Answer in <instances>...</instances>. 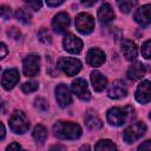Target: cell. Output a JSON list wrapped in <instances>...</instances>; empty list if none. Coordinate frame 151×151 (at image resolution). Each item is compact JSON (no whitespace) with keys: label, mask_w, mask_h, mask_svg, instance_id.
Instances as JSON below:
<instances>
[{"label":"cell","mask_w":151,"mask_h":151,"mask_svg":"<svg viewBox=\"0 0 151 151\" xmlns=\"http://www.w3.org/2000/svg\"><path fill=\"white\" fill-rule=\"evenodd\" d=\"M53 132L60 139H77L81 134V127L72 122L59 120L53 125Z\"/></svg>","instance_id":"obj_1"},{"label":"cell","mask_w":151,"mask_h":151,"mask_svg":"<svg viewBox=\"0 0 151 151\" xmlns=\"http://www.w3.org/2000/svg\"><path fill=\"white\" fill-rule=\"evenodd\" d=\"M134 110L131 106H125V107H112L107 111L106 118L107 122L111 125L114 126H120L125 124L131 117H133Z\"/></svg>","instance_id":"obj_2"},{"label":"cell","mask_w":151,"mask_h":151,"mask_svg":"<svg viewBox=\"0 0 151 151\" xmlns=\"http://www.w3.org/2000/svg\"><path fill=\"white\" fill-rule=\"evenodd\" d=\"M9 126L15 133H25L29 127V122L22 111H14L9 118Z\"/></svg>","instance_id":"obj_3"},{"label":"cell","mask_w":151,"mask_h":151,"mask_svg":"<svg viewBox=\"0 0 151 151\" xmlns=\"http://www.w3.org/2000/svg\"><path fill=\"white\" fill-rule=\"evenodd\" d=\"M40 68V57L38 54L31 53L25 57L22 61V72L26 77H34Z\"/></svg>","instance_id":"obj_4"},{"label":"cell","mask_w":151,"mask_h":151,"mask_svg":"<svg viewBox=\"0 0 151 151\" xmlns=\"http://www.w3.org/2000/svg\"><path fill=\"white\" fill-rule=\"evenodd\" d=\"M74 25L81 34H88L94 29V19L88 13H80L77 15Z\"/></svg>","instance_id":"obj_5"},{"label":"cell","mask_w":151,"mask_h":151,"mask_svg":"<svg viewBox=\"0 0 151 151\" xmlns=\"http://www.w3.org/2000/svg\"><path fill=\"white\" fill-rule=\"evenodd\" d=\"M145 131H146V125L143 122L133 123L124 131V140L126 143H133L138 140L142 136H144Z\"/></svg>","instance_id":"obj_6"},{"label":"cell","mask_w":151,"mask_h":151,"mask_svg":"<svg viewBox=\"0 0 151 151\" xmlns=\"http://www.w3.org/2000/svg\"><path fill=\"white\" fill-rule=\"evenodd\" d=\"M58 66L67 76H74V74H77L81 70L80 60H78L76 58H68V57L60 58L59 61H58Z\"/></svg>","instance_id":"obj_7"},{"label":"cell","mask_w":151,"mask_h":151,"mask_svg":"<svg viewBox=\"0 0 151 151\" xmlns=\"http://www.w3.org/2000/svg\"><path fill=\"white\" fill-rule=\"evenodd\" d=\"M63 45H64V48L72 54H78L83 50V41L72 33H67L64 37Z\"/></svg>","instance_id":"obj_8"},{"label":"cell","mask_w":151,"mask_h":151,"mask_svg":"<svg viewBox=\"0 0 151 151\" xmlns=\"http://www.w3.org/2000/svg\"><path fill=\"white\" fill-rule=\"evenodd\" d=\"M72 90L76 93L78 98L81 100H88L91 98V93L88 91V86L85 79L83 78H77L76 80L72 81Z\"/></svg>","instance_id":"obj_9"},{"label":"cell","mask_w":151,"mask_h":151,"mask_svg":"<svg viewBox=\"0 0 151 151\" xmlns=\"http://www.w3.org/2000/svg\"><path fill=\"white\" fill-rule=\"evenodd\" d=\"M136 99L140 104H146L151 100V81H142L136 90Z\"/></svg>","instance_id":"obj_10"},{"label":"cell","mask_w":151,"mask_h":151,"mask_svg":"<svg viewBox=\"0 0 151 151\" xmlns=\"http://www.w3.org/2000/svg\"><path fill=\"white\" fill-rule=\"evenodd\" d=\"M55 98H57L58 104L61 107H66L72 103V97H71L70 88L65 84H59L55 87Z\"/></svg>","instance_id":"obj_11"},{"label":"cell","mask_w":151,"mask_h":151,"mask_svg":"<svg viewBox=\"0 0 151 151\" xmlns=\"http://www.w3.org/2000/svg\"><path fill=\"white\" fill-rule=\"evenodd\" d=\"M19 81V72L15 68H9L6 70L2 74V79H1V84L2 87L5 90H11L14 87V85H17Z\"/></svg>","instance_id":"obj_12"},{"label":"cell","mask_w":151,"mask_h":151,"mask_svg":"<svg viewBox=\"0 0 151 151\" xmlns=\"http://www.w3.org/2000/svg\"><path fill=\"white\" fill-rule=\"evenodd\" d=\"M134 20L140 26H146L151 22V5H144L139 7L134 13Z\"/></svg>","instance_id":"obj_13"},{"label":"cell","mask_w":151,"mask_h":151,"mask_svg":"<svg viewBox=\"0 0 151 151\" xmlns=\"http://www.w3.org/2000/svg\"><path fill=\"white\" fill-rule=\"evenodd\" d=\"M107 94L112 99H120V98H123V97H125L127 94L126 85L122 80H116L110 85Z\"/></svg>","instance_id":"obj_14"},{"label":"cell","mask_w":151,"mask_h":151,"mask_svg":"<svg viewBox=\"0 0 151 151\" xmlns=\"http://www.w3.org/2000/svg\"><path fill=\"white\" fill-rule=\"evenodd\" d=\"M70 26V17L68 14L61 12V13H58L53 21H52V27L54 29V32L57 33H63L65 32Z\"/></svg>","instance_id":"obj_15"},{"label":"cell","mask_w":151,"mask_h":151,"mask_svg":"<svg viewBox=\"0 0 151 151\" xmlns=\"http://www.w3.org/2000/svg\"><path fill=\"white\" fill-rule=\"evenodd\" d=\"M86 61L93 67H98L105 61V53L99 48H91L86 54Z\"/></svg>","instance_id":"obj_16"},{"label":"cell","mask_w":151,"mask_h":151,"mask_svg":"<svg viewBox=\"0 0 151 151\" xmlns=\"http://www.w3.org/2000/svg\"><path fill=\"white\" fill-rule=\"evenodd\" d=\"M145 73H146V68H145V66H144L142 63H139V61L132 64V65L129 67V70H127V77H129V79H131V80L142 79V78L145 76Z\"/></svg>","instance_id":"obj_17"},{"label":"cell","mask_w":151,"mask_h":151,"mask_svg":"<svg viewBox=\"0 0 151 151\" xmlns=\"http://www.w3.org/2000/svg\"><path fill=\"white\" fill-rule=\"evenodd\" d=\"M114 18V12L110 4L104 2L98 9V19L101 24H107Z\"/></svg>","instance_id":"obj_18"},{"label":"cell","mask_w":151,"mask_h":151,"mask_svg":"<svg viewBox=\"0 0 151 151\" xmlns=\"http://www.w3.org/2000/svg\"><path fill=\"white\" fill-rule=\"evenodd\" d=\"M91 83H92L93 90L97 91V92H100V91H103L106 87L107 79L99 71H93L91 73Z\"/></svg>","instance_id":"obj_19"},{"label":"cell","mask_w":151,"mask_h":151,"mask_svg":"<svg viewBox=\"0 0 151 151\" xmlns=\"http://www.w3.org/2000/svg\"><path fill=\"white\" fill-rule=\"evenodd\" d=\"M122 52L127 60H133L137 57V46L131 40H124L122 42Z\"/></svg>","instance_id":"obj_20"},{"label":"cell","mask_w":151,"mask_h":151,"mask_svg":"<svg viewBox=\"0 0 151 151\" xmlns=\"http://www.w3.org/2000/svg\"><path fill=\"white\" fill-rule=\"evenodd\" d=\"M85 123H86V126H87L90 130H99V129H101V126H103L101 120H100L96 114H93L92 112H88V113L86 114Z\"/></svg>","instance_id":"obj_21"},{"label":"cell","mask_w":151,"mask_h":151,"mask_svg":"<svg viewBox=\"0 0 151 151\" xmlns=\"http://www.w3.org/2000/svg\"><path fill=\"white\" fill-rule=\"evenodd\" d=\"M94 151H118L114 143L110 139H101L99 140L96 146H94Z\"/></svg>","instance_id":"obj_22"},{"label":"cell","mask_w":151,"mask_h":151,"mask_svg":"<svg viewBox=\"0 0 151 151\" xmlns=\"http://www.w3.org/2000/svg\"><path fill=\"white\" fill-rule=\"evenodd\" d=\"M33 138L39 143H44L47 138V130L45 129V126L37 125L33 130Z\"/></svg>","instance_id":"obj_23"},{"label":"cell","mask_w":151,"mask_h":151,"mask_svg":"<svg viewBox=\"0 0 151 151\" xmlns=\"http://www.w3.org/2000/svg\"><path fill=\"white\" fill-rule=\"evenodd\" d=\"M15 18H17L19 21L24 22V24H28V22L31 21L32 15H31V12H29L27 8L21 7V8H19V9L15 12Z\"/></svg>","instance_id":"obj_24"},{"label":"cell","mask_w":151,"mask_h":151,"mask_svg":"<svg viewBox=\"0 0 151 151\" xmlns=\"http://www.w3.org/2000/svg\"><path fill=\"white\" fill-rule=\"evenodd\" d=\"M117 5H118V7L120 8L122 12L129 13L137 5V2L136 1H119V2H117Z\"/></svg>","instance_id":"obj_25"},{"label":"cell","mask_w":151,"mask_h":151,"mask_svg":"<svg viewBox=\"0 0 151 151\" xmlns=\"http://www.w3.org/2000/svg\"><path fill=\"white\" fill-rule=\"evenodd\" d=\"M37 88H38V83H35V81H28V83H25L21 85V90L24 93L34 92Z\"/></svg>","instance_id":"obj_26"},{"label":"cell","mask_w":151,"mask_h":151,"mask_svg":"<svg viewBox=\"0 0 151 151\" xmlns=\"http://www.w3.org/2000/svg\"><path fill=\"white\" fill-rule=\"evenodd\" d=\"M142 54L144 58L151 59V40H147L142 45Z\"/></svg>","instance_id":"obj_27"},{"label":"cell","mask_w":151,"mask_h":151,"mask_svg":"<svg viewBox=\"0 0 151 151\" xmlns=\"http://www.w3.org/2000/svg\"><path fill=\"white\" fill-rule=\"evenodd\" d=\"M39 39L42 41V42H45V44H48V42H51V34L48 33V31L47 29H45V28H41L40 31H39Z\"/></svg>","instance_id":"obj_28"},{"label":"cell","mask_w":151,"mask_h":151,"mask_svg":"<svg viewBox=\"0 0 151 151\" xmlns=\"http://www.w3.org/2000/svg\"><path fill=\"white\" fill-rule=\"evenodd\" d=\"M0 14H1V17H2L4 19H8V18H11L12 11H11V8H9L8 6L1 5V7H0Z\"/></svg>","instance_id":"obj_29"},{"label":"cell","mask_w":151,"mask_h":151,"mask_svg":"<svg viewBox=\"0 0 151 151\" xmlns=\"http://www.w3.org/2000/svg\"><path fill=\"white\" fill-rule=\"evenodd\" d=\"M138 151H151V140H145L138 146Z\"/></svg>","instance_id":"obj_30"},{"label":"cell","mask_w":151,"mask_h":151,"mask_svg":"<svg viewBox=\"0 0 151 151\" xmlns=\"http://www.w3.org/2000/svg\"><path fill=\"white\" fill-rule=\"evenodd\" d=\"M6 151H26V150L21 149V146H20L18 143H12V144H9V145L7 146Z\"/></svg>","instance_id":"obj_31"},{"label":"cell","mask_w":151,"mask_h":151,"mask_svg":"<svg viewBox=\"0 0 151 151\" xmlns=\"http://www.w3.org/2000/svg\"><path fill=\"white\" fill-rule=\"evenodd\" d=\"M27 5L32 8V9H34V11H38L40 7H41V2L40 1H27Z\"/></svg>","instance_id":"obj_32"},{"label":"cell","mask_w":151,"mask_h":151,"mask_svg":"<svg viewBox=\"0 0 151 151\" xmlns=\"http://www.w3.org/2000/svg\"><path fill=\"white\" fill-rule=\"evenodd\" d=\"M50 151H66V147L61 144H55L50 147Z\"/></svg>","instance_id":"obj_33"},{"label":"cell","mask_w":151,"mask_h":151,"mask_svg":"<svg viewBox=\"0 0 151 151\" xmlns=\"http://www.w3.org/2000/svg\"><path fill=\"white\" fill-rule=\"evenodd\" d=\"M61 4H63L61 0H59V1H46V5L50 6V7H55V6H59Z\"/></svg>","instance_id":"obj_34"},{"label":"cell","mask_w":151,"mask_h":151,"mask_svg":"<svg viewBox=\"0 0 151 151\" xmlns=\"http://www.w3.org/2000/svg\"><path fill=\"white\" fill-rule=\"evenodd\" d=\"M0 48H1V54H0V58L2 59V58H5V55H6V53H7V48H6V45H5L4 42L0 45Z\"/></svg>","instance_id":"obj_35"},{"label":"cell","mask_w":151,"mask_h":151,"mask_svg":"<svg viewBox=\"0 0 151 151\" xmlns=\"http://www.w3.org/2000/svg\"><path fill=\"white\" fill-rule=\"evenodd\" d=\"M80 151H90V146L86 144V145H83L81 147H80Z\"/></svg>","instance_id":"obj_36"},{"label":"cell","mask_w":151,"mask_h":151,"mask_svg":"<svg viewBox=\"0 0 151 151\" xmlns=\"http://www.w3.org/2000/svg\"><path fill=\"white\" fill-rule=\"evenodd\" d=\"M1 129H2V132H1V138L4 139V138H5V133H6V130H5L4 124H1Z\"/></svg>","instance_id":"obj_37"},{"label":"cell","mask_w":151,"mask_h":151,"mask_svg":"<svg viewBox=\"0 0 151 151\" xmlns=\"http://www.w3.org/2000/svg\"><path fill=\"white\" fill-rule=\"evenodd\" d=\"M94 4H96V1H91V2L83 1V5H85V6H92V5H94Z\"/></svg>","instance_id":"obj_38"},{"label":"cell","mask_w":151,"mask_h":151,"mask_svg":"<svg viewBox=\"0 0 151 151\" xmlns=\"http://www.w3.org/2000/svg\"><path fill=\"white\" fill-rule=\"evenodd\" d=\"M149 117H150V118H151V112H150V116H149Z\"/></svg>","instance_id":"obj_39"}]
</instances>
